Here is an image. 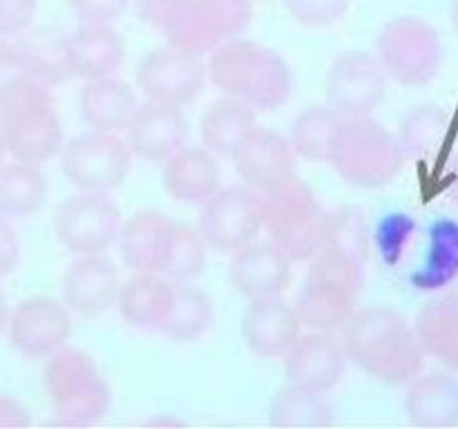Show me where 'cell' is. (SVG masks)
Returning <instances> with one entry per match:
<instances>
[{
    "mask_svg": "<svg viewBox=\"0 0 458 429\" xmlns=\"http://www.w3.org/2000/svg\"><path fill=\"white\" fill-rule=\"evenodd\" d=\"M49 195V186L38 165L16 161L0 164V214L7 219L38 213Z\"/></svg>",
    "mask_w": 458,
    "mask_h": 429,
    "instance_id": "cell-33",
    "label": "cell"
},
{
    "mask_svg": "<svg viewBox=\"0 0 458 429\" xmlns=\"http://www.w3.org/2000/svg\"><path fill=\"white\" fill-rule=\"evenodd\" d=\"M137 105L134 89L119 76L85 80L79 94L81 116L97 132H125Z\"/></svg>",
    "mask_w": 458,
    "mask_h": 429,
    "instance_id": "cell-25",
    "label": "cell"
},
{
    "mask_svg": "<svg viewBox=\"0 0 458 429\" xmlns=\"http://www.w3.org/2000/svg\"><path fill=\"white\" fill-rule=\"evenodd\" d=\"M188 119L182 107L164 103H139L125 128L130 152L148 164H164L179 147L186 146Z\"/></svg>",
    "mask_w": 458,
    "mask_h": 429,
    "instance_id": "cell-18",
    "label": "cell"
},
{
    "mask_svg": "<svg viewBox=\"0 0 458 429\" xmlns=\"http://www.w3.org/2000/svg\"><path fill=\"white\" fill-rule=\"evenodd\" d=\"M31 425L27 407L16 398L0 393V429H25Z\"/></svg>",
    "mask_w": 458,
    "mask_h": 429,
    "instance_id": "cell-43",
    "label": "cell"
},
{
    "mask_svg": "<svg viewBox=\"0 0 458 429\" xmlns=\"http://www.w3.org/2000/svg\"><path fill=\"white\" fill-rule=\"evenodd\" d=\"M134 79L146 101L183 107L199 97L208 72L199 54L164 45L143 56Z\"/></svg>",
    "mask_w": 458,
    "mask_h": 429,
    "instance_id": "cell-13",
    "label": "cell"
},
{
    "mask_svg": "<svg viewBox=\"0 0 458 429\" xmlns=\"http://www.w3.org/2000/svg\"><path fill=\"white\" fill-rule=\"evenodd\" d=\"M258 125L253 107L233 97H222L210 103L199 121L201 141L215 156L231 159L242 139Z\"/></svg>",
    "mask_w": 458,
    "mask_h": 429,
    "instance_id": "cell-30",
    "label": "cell"
},
{
    "mask_svg": "<svg viewBox=\"0 0 458 429\" xmlns=\"http://www.w3.org/2000/svg\"><path fill=\"white\" fill-rule=\"evenodd\" d=\"M362 286L360 257L343 244H327L309 259L307 280L295 302L302 326L311 331L343 329Z\"/></svg>",
    "mask_w": 458,
    "mask_h": 429,
    "instance_id": "cell-5",
    "label": "cell"
},
{
    "mask_svg": "<svg viewBox=\"0 0 458 429\" xmlns=\"http://www.w3.org/2000/svg\"><path fill=\"white\" fill-rule=\"evenodd\" d=\"M262 195L264 231L291 262H309L331 244L334 214L327 213L316 190L298 174Z\"/></svg>",
    "mask_w": 458,
    "mask_h": 429,
    "instance_id": "cell-4",
    "label": "cell"
},
{
    "mask_svg": "<svg viewBox=\"0 0 458 429\" xmlns=\"http://www.w3.org/2000/svg\"><path fill=\"white\" fill-rule=\"evenodd\" d=\"M434 248L425 268L428 286H443L458 275V226L441 222L434 228Z\"/></svg>",
    "mask_w": 458,
    "mask_h": 429,
    "instance_id": "cell-37",
    "label": "cell"
},
{
    "mask_svg": "<svg viewBox=\"0 0 458 429\" xmlns=\"http://www.w3.org/2000/svg\"><path fill=\"white\" fill-rule=\"evenodd\" d=\"M21 262V240L9 223L7 217L0 214V277H7L16 271Z\"/></svg>",
    "mask_w": 458,
    "mask_h": 429,
    "instance_id": "cell-42",
    "label": "cell"
},
{
    "mask_svg": "<svg viewBox=\"0 0 458 429\" xmlns=\"http://www.w3.org/2000/svg\"><path fill=\"white\" fill-rule=\"evenodd\" d=\"M450 21H452V27H454V31L458 34V0H454V4H452Z\"/></svg>",
    "mask_w": 458,
    "mask_h": 429,
    "instance_id": "cell-46",
    "label": "cell"
},
{
    "mask_svg": "<svg viewBox=\"0 0 458 429\" xmlns=\"http://www.w3.org/2000/svg\"><path fill=\"white\" fill-rule=\"evenodd\" d=\"M298 155L289 139L271 128L255 125L233 152L231 161L237 174L249 188L267 192L295 174Z\"/></svg>",
    "mask_w": 458,
    "mask_h": 429,
    "instance_id": "cell-16",
    "label": "cell"
},
{
    "mask_svg": "<svg viewBox=\"0 0 458 429\" xmlns=\"http://www.w3.org/2000/svg\"><path fill=\"white\" fill-rule=\"evenodd\" d=\"M387 76L371 54L349 49L327 72V105L340 116H371L387 94Z\"/></svg>",
    "mask_w": 458,
    "mask_h": 429,
    "instance_id": "cell-14",
    "label": "cell"
},
{
    "mask_svg": "<svg viewBox=\"0 0 458 429\" xmlns=\"http://www.w3.org/2000/svg\"><path fill=\"white\" fill-rule=\"evenodd\" d=\"M161 181L179 204H204L222 188V170L204 146H183L164 161Z\"/></svg>",
    "mask_w": 458,
    "mask_h": 429,
    "instance_id": "cell-23",
    "label": "cell"
},
{
    "mask_svg": "<svg viewBox=\"0 0 458 429\" xmlns=\"http://www.w3.org/2000/svg\"><path fill=\"white\" fill-rule=\"evenodd\" d=\"M4 156H7V150H4V141H3V134H0V164H4Z\"/></svg>",
    "mask_w": 458,
    "mask_h": 429,
    "instance_id": "cell-47",
    "label": "cell"
},
{
    "mask_svg": "<svg viewBox=\"0 0 458 429\" xmlns=\"http://www.w3.org/2000/svg\"><path fill=\"white\" fill-rule=\"evenodd\" d=\"M405 414L414 427H458V380L445 371H420L407 383Z\"/></svg>",
    "mask_w": 458,
    "mask_h": 429,
    "instance_id": "cell-24",
    "label": "cell"
},
{
    "mask_svg": "<svg viewBox=\"0 0 458 429\" xmlns=\"http://www.w3.org/2000/svg\"><path fill=\"white\" fill-rule=\"evenodd\" d=\"M344 116L329 105H311L291 123L289 143L293 152L313 164H329L343 132Z\"/></svg>",
    "mask_w": 458,
    "mask_h": 429,
    "instance_id": "cell-32",
    "label": "cell"
},
{
    "mask_svg": "<svg viewBox=\"0 0 458 429\" xmlns=\"http://www.w3.org/2000/svg\"><path fill=\"white\" fill-rule=\"evenodd\" d=\"M18 52L27 67V74L47 88L76 79V58L70 36L58 31L38 29L16 36Z\"/></svg>",
    "mask_w": 458,
    "mask_h": 429,
    "instance_id": "cell-28",
    "label": "cell"
},
{
    "mask_svg": "<svg viewBox=\"0 0 458 429\" xmlns=\"http://www.w3.org/2000/svg\"><path fill=\"white\" fill-rule=\"evenodd\" d=\"M63 302L70 311L94 317L114 307L121 277L114 262L103 253L79 255L63 275Z\"/></svg>",
    "mask_w": 458,
    "mask_h": 429,
    "instance_id": "cell-20",
    "label": "cell"
},
{
    "mask_svg": "<svg viewBox=\"0 0 458 429\" xmlns=\"http://www.w3.org/2000/svg\"><path fill=\"white\" fill-rule=\"evenodd\" d=\"M174 298V282L159 273H134L123 282L116 298L121 315L141 331H161Z\"/></svg>",
    "mask_w": 458,
    "mask_h": 429,
    "instance_id": "cell-26",
    "label": "cell"
},
{
    "mask_svg": "<svg viewBox=\"0 0 458 429\" xmlns=\"http://www.w3.org/2000/svg\"><path fill=\"white\" fill-rule=\"evenodd\" d=\"M343 347L358 369L392 387L414 380L428 358L414 326L389 307L353 311L343 326Z\"/></svg>",
    "mask_w": 458,
    "mask_h": 429,
    "instance_id": "cell-1",
    "label": "cell"
},
{
    "mask_svg": "<svg viewBox=\"0 0 458 429\" xmlns=\"http://www.w3.org/2000/svg\"><path fill=\"white\" fill-rule=\"evenodd\" d=\"M343 340L329 331L302 333L284 353V371L289 383L329 393L343 380L347 369Z\"/></svg>",
    "mask_w": 458,
    "mask_h": 429,
    "instance_id": "cell-17",
    "label": "cell"
},
{
    "mask_svg": "<svg viewBox=\"0 0 458 429\" xmlns=\"http://www.w3.org/2000/svg\"><path fill=\"white\" fill-rule=\"evenodd\" d=\"M123 217L114 201L101 192L72 195L54 213V235L74 255L106 253L119 240Z\"/></svg>",
    "mask_w": 458,
    "mask_h": 429,
    "instance_id": "cell-12",
    "label": "cell"
},
{
    "mask_svg": "<svg viewBox=\"0 0 458 429\" xmlns=\"http://www.w3.org/2000/svg\"><path fill=\"white\" fill-rule=\"evenodd\" d=\"M134 155L125 139L110 132L79 134L61 150V170L83 192L110 195L128 179Z\"/></svg>",
    "mask_w": 458,
    "mask_h": 429,
    "instance_id": "cell-10",
    "label": "cell"
},
{
    "mask_svg": "<svg viewBox=\"0 0 458 429\" xmlns=\"http://www.w3.org/2000/svg\"><path fill=\"white\" fill-rule=\"evenodd\" d=\"M405 159L398 137L383 123L371 116H349L329 164L349 186L378 190L398 177Z\"/></svg>",
    "mask_w": 458,
    "mask_h": 429,
    "instance_id": "cell-6",
    "label": "cell"
},
{
    "mask_svg": "<svg viewBox=\"0 0 458 429\" xmlns=\"http://www.w3.org/2000/svg\"><path fill=\"white\" fill-rule=\"evenodd\" d=\"M231 286L249 302L280 298L291 284V259L273 241H250L231 253Z\"/></svg>",
    "mask_w": 458,
    "mask_h": 429,
    "instance_id": "cell-19",
    "label": "cell"
},
{
    "mask_svg": "<svg viewBox=\"0 0 458 429\" xmlns=\"http://www.w3.org/2000/svg\"><path fill=\"white\" fill-rule=\"evenodd\" d=\"M450 199L452 204L458 208V156L454 161V172H452V183H450Z\"/></svg>",
    "mask_w": 458,
    "mask_h": 429,
    "instance_id": "cell-45",
    "label": "cell"
},
{
    "mask_svg": "<svg viewBox=\"0 0 458 429\" xmlns=\"http://www.w3.org/2000/svg\"><path fill=\"white\" fill-rule=\"evenodd\" d=\"M302 329L295 307L282 298L253 299L242 315V338L259 358H282Z\"/></svg>",
    "mask_w": 458,
    "mask_h": 429,
    "instance_id": "cell-22",
    "label": "cell"
},
{
    "mask_svg": "<svg viewBox=\"0 0 458 429\" xmlns=\"http://www.w3.org/2000/svg\"><path fill=\"white\" fill-rule=\"evenodd\" d=\"M9 315H12V308H9L7 295H4V290L0 289V333H3V331L7 329Z\"/></svg>",
    "mask_w": 458,
    "mask_h": 429,
    "instance_id": "cell-44",
    "label": "cell"
},
{
    "mask_svg": "<svg viewBox=\"0 0 458 429\" xmlns=\"http://www.w3.org/2000/svg\"><path fill=\"white\" fill-rule=\"evenodd\" d=\"M7 340L16 353L30 360H47L61 351L72 335V311L65 302L36 295L12 311L7 322Z\"/></svg>",
    "mask_w": 458,
    "mask_h": 429,
    "instance_id": "cell-15",
    "label": "cell"
},
{
    "mask_svg": "<svg viewBox=\"0 0 458 429\" xmlns=\"http://www.w3.org/2000/svg\"><path fill=\"white\" fill-rule=\"evenodd\" d=\"M215 317L213 299L201 289L188 284H174V298L170 304L165 324L161 326L159 333L174 342H192L201 338L210 329Z\"/></svg>",
    "mask_w": 458,
    "mask_h": 429,
    "instance_id": "cell-34",
    "label": "cell"
},
{
    "mask_svg": "<svg viewBox=\"0 0 458 429\" xmlns=\"http://www.w3.org/2000/svg\"><path fill=\"white\" fill-rule=\"evenodd\" d=\"M0 134L7 155L16 161L40 165L61 155L65 134L47 85L31 80L0 107Z\"/></svg>",
    "mask_w": 458,
    "mask_h": 429,
    "instance_id": "cell-8",
    "label": "cell"
},
{
    "mask_svg": "<svg viewBox=\"0 0 458 429\" xmlns=\"http://www.w3.org/2000/svg\"><path fill=\"white\" fill-rule=\"evenodd\" d=\"M262 3H271V0H262Z\"/></svg>",
    "mask_w": 458,
    "mask_h": 429,
    "instance_id": "cell-48",
    "label": "cell"
},
{
    "mask_svg": "<svg viewBox=\"0 0 458 429\" xmlns=\"http://www.w3.org/2000/svg\"><path fill=\"white\" fill-rule=\"evenodd\" d=\"M43 384L54 414L70 427L98 423L110 409V387L92 356L81 349L63 347L49 356Z\"/></svg>",
    "mask_w": 458,
    "mask_h": 429,
    "instance_id": "cell-7",
    "label": "cell"
},
{
    "mask_svg": "<svg viewBox=\"0 0 458 429\" xmlns=\"http://www.w3.org/2000/svg\"><path fill=\"white\" fill-rule=\"evenodd\" d=\"M335 420L325 393L289 383L277 389L268 405V423L280 429H322Z\"/></svg>",
    "mask_w": 458,
    "mask_h": 429,
    "instance_id": "cell-31",
    "label": "cell"
},
{
    "mask_svg": "<svg viewBox=\"0 0 458 429\" xmlns=\"http://www.w3.org/2000/svg\"><path fill=\"white\" fill-rule=\"evenodd\" d=\"M38 12V0H0V38L25 34Z\"/></svg>",
    "mask_w": 458,
    "mask_h": 429,
    "instance_id": "cell-40",
    "label": "cell"
},
{
    "mask_svg": "<svg viewBox=\"0 0 458 429\" xmlns=\"http://www.w3.org/2000/svg\"><path fill=\"white\" fill-rule=\"evenodd\" d=\"M289 16L302 27H329L352 7V0H284Z\"/></svg>",
    "mask_w": 458,
    "mask_h": 429,
    "instance_id": "cell-39",
    "label": "cell"
},
{
    "mask_svg": "<svg viewBox=\"0 0 458 429\" xmlns=\"http://www.w3.org/2000/svg\"><path fill=\"white\" fill-rule=\"evenodd\" d=\"M177 222L159 210H139L123 219L119 232V248L123 264L134 273L164 275L174 246Z\"/></svg>",
    "mask_w": 458,
    "mask_h": 429,
    "instance_id": "cell-21",
    "label": "cell"
},
{
    "mask_svg": "<svg viewBox=\"0 0 458 429\" xmlns=\"http://www.w3.org/2000/svg\"><path fill=\"white\" fill-rule=\"evenodd\" d=\"M376 61L394 83L423 88L437 79L443 65L441 36L420 16L392 18L378 31Z\"/></svg>",
    "mask_w": 458,
    "mask_h": 429,
    "instance_id": "cell-9",
    "label": "cell"
},
{
    "mask_svg": "<svg viewBox=\"0 0 458 429\" xmlns=\"http://www.w3.org/2000/svg\"><path fill=\"white\" fill-rule=\"evenodd\" d=\"M31 80L34 79L27 74L16 38H0V107L16 98Z\"/></svg>",
    "mask_w": 458,
    "mask_h": 429,
    "instance_id": "cell-38",
    "label": "cell"
},
{
    "mask_svg": "<svg viewBox=\"0 0 458 429\" xmlns=\"http://www.w3.org/2000/svg\"><path fill=\"white\" fill-rule=\"evenodd\" d=\"M81 22H112L128 9L130 0H67Z\"/></svg>",
    "mask_w": 458,
    "mask_h": 429,
    "instance_id": "cell-41",
    "label": "cell"
},
{
    "mask_svg": "<svg viewBox=\"0 0 458 429\" xmlns=\"http://www.w3.org/2000/svg\"><path fill=\"white\" fill-rule=\"evenodd\" d=\"M134 7L165 45L199 56L240 38L253 22V0H137Z\"/></svg>",
    "mask_w": 458,
    "mask_h": 429,
    "instance_id": "cell-2",
    "label": "cell"
},
{
    "mask_svg": "<svg viewBox=\"0 0 458 429\" xmlns=\"http://www.w3.org/2000/svg\"><path fill=\"white\" fill-rule=\"evenodd\" d=\"M206 248L208 246L199 231L191 228L188 223H177L173 253H170L164 275L174 284H188V282L197 280L206 266Z\"/></svg>",
    "mask_w": 458,
    "mask_h": 429,
    "instance_id": "cell-36",
    "label": "cell"
},
{
    "mask_svg": "<svg viewBox=\"0 0 458 429\" xmlns=\"http://www.w3.org/2000/svg\"><path fill=\"white\" fill-rule=\"evenodd\" d=\"M199 214V235L217 253H235L250 244L264 228L262 195L246 183L219 188L204 201Z\"/></svg>",
    "mask_w": 458,
    "mask_h": 429,
    "instance_id": "cell-11",
    "label": "cell"
},
{
    "mask_svg": "<svg viewBox=\"0 0 458 429\" xmlns=\"http://www.w3.org/2000/svg\"><path fill=\"white\" fill-rule=\"evenodd\" d=\"M208 79L224 97L246 103L255 112L284 105L293 89L289 63L277 49L246 38L219 43L206 63Z\"/></svg>",
    "mask_w": 458,
    "mask_h": 429,
    "instance_id": "cell-3",
    "label": "cell"
},
{
    "mask_svg": "<svg viewBox=\"0 0 458 429\" xmlns=\"http://www.w3.org/2000/svg\"><path fill=\"white\" fill-rule=\"evenodd\" d=\"M76 58V79L94 80L119 74L125 43L110 22H81L70 34Z\"/></svg>",
    "mask_w": 458,
    "mask_h": 429,
    "instance_id": "cell-29",
    "label": "cell"
},
{
    "mask_svg": "<svg viewBox=\"0 0 458 429\" xmlns=\"http://www.w3.org/2000/svg\"><path fill=\"white\" fill-rule=\"evenodd\" d=\"M414 331L425 356L458 374V290L428 299L416 315Z\"/></svg>",
    "mask_w": 458,
    "mask_h": 429,
    "instance_id": "cell-27",
    "label": "cell"
},
{
    "mask_svg": "<svg viewBox=\"0 0 458 429\" xmlns=\"http://www.w3.org/2000/svg\"><path fill=\"white\" fill-rule=\"evenodd\" d=\"M447 128H450V116L441 105L425 103V105L414 107L410 114L403 119L401 134H396L401 141L405 156H428L437 150L445 139Z\"/></svg>",
    "mask_w": 458,
    "mask_h": 429,
    "instance_id": "cell-35",
    "label": "cell"
}]
</instances>
